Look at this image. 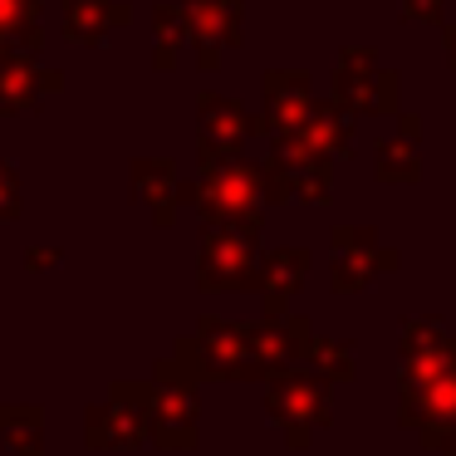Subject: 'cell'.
Segmentation results:
<instances>
[{
  "label": "cell",
  "mask_w": 456,
  "mask_h": 456,
  "mask_svg": "<svg viewBox=\"0 0 456 456\" xmlns=\"http://www.w3.org/2000/svg\"><path fill=\"white\" fill-rule=\"evenodd\" d=\"M197 182H177V201L197 211L201 231H240L260 240L265 226V191H260V162L240 152H197Z\"/></svg>",
  "instance_id": "obj_1"
},
{
  "label": "cell",
  "mask_w": 456,
  "mask_h": 456,
  "mask_svg": "<svg viewBox=\"0 0 456 456\" xmlns=\"http://www.w3.org/2000/svg\"><path fill=\"white\" fill-rule=\"evenodd\" d=\"M158 378H172V383H246L256 378L250 368V354H246V329L231 324V319H216V314H201L197 329L187 338H177L172 358L158 363Z\"/></svg>",
  "instance_id": "obj_2"
},
{
  "label": "cell",
  "mask_w": 456,
  "mask_h": 456,
  "mask_svg": "<svg viewBox=\"0 0 456 456\" xmlns=\"http://www.w3.org/2000/svg\"><path fill=\"white\" fill-rule=\"evenodd\" d=\"M265 417L285 432L289 446H309L319 427L334 422V383H324L314 368L275 373L265 387Z\"/></svg>",
  "instance_id": "obj_3"
},
{
  "label": "cell",
  "mask_w": 456,
  "mask_h": 456,
  "mask_svg": "<svg viewBox=\"0 0 456 456\" xmlns=\"http://www.w3.org/2000/svg\"><path fill=\"white\" fill-rule=\"evenodd\" d=\"M338 113L348 118H383L397 113V74L378 64L373 45H344L334 69V94H329Z\"/></svg>",
  "instance_id": "obj_4"
},
{
  "label": "cell",
  "mask_w": 456,
  "mask_h": 456,
  "mask_svg": "<svg viewBox=\"0 0 456 456\" xmlns=\"http://www.w3.org/2000/svg\"><path fill=\"white\" fill-rule=\"evenodd\" d=\"M148 393H152V383H113L109 403H94L84 412V442L94 452L148 446Z\"/></svg>",
  "instance_id": "obj_5"
},
{
  "label": "cell",
  "mask_w": 456,
  "mask_h": 456,
  "mask_svg": "<svg viewBox=\"0 0 456 456\" xmlns=\"http://www.w3.org/2000/svg\"><path fill=\"white\" fill-rule=\"evenodd\" d=\"M456 368V334H446L442 319H407L397 338V397H417Z\"/></svg>",
  "instance_id": "obj_6"
},
{
  "label": "cell",
  "mask_w": 456,
  "mask_h": 456,
  "mask_svg": "<svg viewBox=\"0 0 456 456\" xmlns=\"http://www.w3.org/2000/svg\"><path fill=\"white\" fill-rule=\"evenodd\" d=\"M182 25H187L191 54H197V69H221V54L236 50L246 40V5L240 0H177Z\"/></svg>",
  "instance_id": "obj_7"
},
{
  "label": "cell",
  "mask_w": 456,
  "mask_h": 456,
  "mask_svg": "<svg viewBox=\"0 0 456 456\" xmlns=\"http://www.w3.org/2000/svg\"><path fill=\"white\" fill-rule=\"evenodd\" d=\"M148 442L162 452H191L201 442V407H197V387L172 383V378H152L148 393Z\"/></svg>",
  "instance_id": "obj_8"
},
{
  "label": "cell",
  "mask_w": 456,
  "mask_h": 456,
  "mask_svg": "<svg viewBox=\"0 0 456 456\" xmlns=\"http://www.w3.org/2000/svg\"><path fill=\"white\" fill-rule=\"evenodd\" d=\"M329 246H334V256H329V280H334L338 295H358V289H368L378 275L397 270V256L378 246L373 226H334Z\"/></svg>",
  "instance_id": "obj_9"
},
{
  "label": "cell",
  "mask_w": 456,
  "mask_h": 456,
  "mask_svg": "<svg viewBox=\"0 0 456 456\" xmlns=\"http://www.w3.org/2000/svg\"><path fill=\"white\" fill-rule=\"evenodd\" d=\"M260 240L240 231H201L197 250V285L201 289H256Z\"/></svg>",
  "instance_id": "obj_10"
},
{
  "label": "cell",
  "mask_w": 456,
  "mask_h": 456,
  "mask_svg": "<svg viewBox=\"0 0 456 456\" xmlns=\"http://www.w3.org/2000/svg\"><path fill=\"white\" fill-rule=\"evenodd\" d=\"M246 329V354H250V368L256 378H275V373H289V368H305V348L314 338L309 319L299 314H280V319H256V324H240Z\"/></svg>",
  "instance_id": "obj_11"
},
{
  "label": "cell",
  "mask_w": 456,
  "mask_h": 456,
  "mask_svg": "<svg viewBox=\"0 0 456 456\" xmlns=\"http://www.w3.org/2000/svg\"><path fill=\"white\" fill-rule=\"evenodd\" d=\"M397 422L417 427L427 452H456V368L436 378L427 393L397 397Z\"/></svg>",
  "instance_id": "obj_12"
},
{
  "label": "cell",
  "mask_w": 456,
  "mask_h": 456,
  "mask_svg": "<svg viewBox=\"0 0 456 456\" xmlns=\"http://www.w3.org/2000/svg\"><path fill=\"white\" fill-rule=\"evenodd\" d=\"M270 158L280 162V172H285L289 197L314 201V207H324V201L334 197V162L319 158L299 133H280V138H270Z\"/></svg>",
  "instance_id": "obj_13"
},
{
  "label": "cell",
  "mask_w": 456,
  "mask_h": 456,
  "mask_svg": "<svg viewBox=\"0 0 456 456\" xmlns=\"http://www.w3.org/2000/svg\"><path fill=\"white\" fill-rule=\"evenodd\" d=\"M60 89H64V74L45 69L40 54H20V50L0 54V118L40 109L45 94H60Z\"/></svg>",
  "instance_id": "obj_14"
},
{
  "label": "cell",
  "mask_w": 456,
  "mask_h": 456,
  "mask_svg": "<svg viewBox=\"0 0 456 456\" xmlns=\"http://www.w3.org/2000/svg\"><path fill=\"white\" fill-rule=\"evenodd\" d=\"M260 94H265V113L260 118V133L265 138H280V133H299L314 109V94H309V74L299 69H270L260 79Z\"/></svg>",
  "instance_id": "obj_15"
},
{
  "label": "cell",
  "mask_w": 456,
  "mask_h": 456,
  "mask_svg": "<svg viewBox=\"0 0 456 456\" xmlns=\"http://www.w3.org/2000/svg\"><path fill=\"white\" fill-rule=\"evenodd\" d=\"M260 133V118L246 113L226 94H201L197 99V152H240L246 138Z\"/></svg>",
  "instance_id": "obj_16"
},
{
  "label": "cell",
  "mask_w": 456,
  "mask_h": 456,
  "mask_svg": "<svg viewBox=\"0 0 456 456\" xmlns=\"http://www.w3.org/2000/svg\"><path fill=\"white\" fill-rule=\"evenodd\" d=\"M64 11V40L79 50H103L113 40V30L133 25L128 0H60Z\"/></svg>",
  "instance_id": "obj_17"
},
{
  "label": "cell",
  "mask_w": 456,
  "mask_h": 456,
  "mask_svg": "<svg viewBox=\"0 0 456 456\" xmlns=\"http://www.w3.org/2000/svg\"><path fill=\"white\" fill-rule=\"evenodd\" d=\"M305 275H309V250H299V246L260 256V265H256V289L265 295V314H270V319L289 314V299L299 295Z\"/></svg>",
  "instance_id": "obj_18"
},
{
  "label": "cell",
  "mask_w": 456,
  "mask_h": 456,
  "mask_svg": "<svg viewBox=\"0 0 456 456\" xmlns=\"http://www.w3.org/2000/svg\"><path fill=\"white\" fill-rule=\"evenodd\" d=\"M133 187L142 207L152 211V226L167 231L177 221V162L172 158H138L133 162Z\"/></svg>",
  "instance_id": "obj_19"
},
{
  "label": "cell",
  "mask_w": 456,
  "mask_h": 456,
  "mask_svg": "<svg viewBox=\"0 0 456 456\" xmlns=\"http://www.w3.org/2000/svg\"><path fill=\"white\" fill-rule=\"evenodd\" d=\"M299 138H305L319 158L338 162V158H348V148H354V118L338 113L334 103H314L309 118H305V128H299Z\"/></svg>",
  "instance_id": "obj_20"
},
{
  "label": "cell",
  "mask_w": 456,
  "mask_h": 456,
  "mask_svg": "<svg viewBox=\"0 0 456 456\" xmlns=\"http://www.w3.org/2000/svg\"><path fill=\"white\" fill-rule=\"evenodd\" d=\"M40 5L45 0H0V50L40 54V45H45Z\"/></svg>",
  "instance_id": "obj_21"
},
{
  "label": "cell",
  "mask_w": 456,
  "mask_h": 456,
  "mask_svg": "<svg viewBox=\"0 0 456 456\" xmlns=\"http://www.w3.org/2000/svg\"><path fill=\"white\" fill-rule=\"evenodd\" d=\"M0 446H11L15 456H45V412L25 403L0 407Z\"/></svg>",
  "instance_id": "obj_22"
},
{
  "label": "cell",
  "mask_w": 456,
  "mask_h": 456,
  "mask_svg": "<svg viewBox=\"0 0 456 456\" xmlns=\"http://www.w3.org/2000/svg\"><path fill=\"white\" fill-rule=\"evenodd\" d=\"M182 45H187V25H182L177 0H158L152 5V69H162V74L177 69Z\"/></svg>",
  "instance_id": "obj_23"
},
{
  "label": "cell",
  "mask_w": 456,
  "mask_h": 456,
  "mask_svg": "<svg viewBox=\"0 0 456 456\" xmlns=\"http://www.w3.org/2000/svg\"><path fill=\"white\" fill-rule=\"evenodd\" d=\"M373 177L397 187V182H422V158H417V142L407 138H383L373 148Z\"/></svg>",
  "instance_id": "obj_24"
},
{
  "label": "cell",
  "mask_w": 456,
  "mask_h": 456,
  "mask_svg": "<svg viewBox=\"0 0 456 456\" xmlns=\"http://www.w3.org/2000/svg\"><path fill=\"white\" fill-rule=\"evenodd\" d=\"M305 363L314 368L324 383H348V378L358 373V358H354V344H344V338H309V348H305Z\"/></svg>",
  "instance_id": "obj_25"
},
{
  "label": "cell",
  "mask_w": 456,
  "mask_h": 456,
  "mask_svg": "<svg viewBox=\"0 0 456 456\" xmlns=\"http://www.w3.org/2000/svg\"><path fill=\"white\" fill-rule=\"evenodd\" d=\"M25 201H20V172L0 158V221H20Z\"/></svg>",
  "instance_id": "obj_26"
},
{
  "label": "cell",
  "mask_w": 456,
  "mask_h": 456,
  "mask_svg": "<svg viewBox=\"0 0 456 456\" xmlns=\"http://www.w3.org/2000/svg\"><path fill=\"white\" fill-rule=\"evenodd\" d=\"M403 20H417V25H442L446 15V0H397Z\"/></svg>",
  "instance_id": "obj_27"
},
{
  "label": "cell",
  "mask_w": 456,
  "mask_h": 456,
  "mask_svg": "<svg viewBox=\"0 0 456 456\" xmlns=\"http://www.w3.org/2000/svg\"><path fill=\"white\" fill-rule=\"evenodd\" d=\"M25 265H30V270H50V265H60V250H45V246H35L30 256H25Z\"/></svg>",
  "instance_id": "obj_28"
},
{
  "label": "cell",
  "mask_w": 456,
  "mask_h": 456,
  "mask_svg": "<svg viewBox=\"0 0 456 456\" xmlns=\"http://www.w3.org/2000/svg\"><path fill=\"white\" fill-rule=\"evenodd\" d=\"M442 45H446V54H452V69H456V25H442Z\"/></svg>",
  "instance_id": "obj_29"
},
{
  "label": "cell",
  "mask_w": 456,
  "mask_h": 456,
  "mask_svg": "<svg viewBox=\"0 0 456 456\" xmlns=\"http://www.w3.org/2000/svg\"><path fill=\"white\" fill-rule=\"evenodd\" d=\"M446 456H456V452H446Z\"/></svg>",
  "instance_id": "obj_30"
},
{
  "label": "cell",
  "mask_w": 456,
  "mask_h": 456,
  "mask_svg": "<svg viewBox=\"0 0 456 456\" xmlns=\"http://www.w3.org/2000/svg\"><path fill=\"white\" fill-rule=\"evenodd\" d=\"M0 54H5V50H0Z\"/></svg>",
  "instance_id": "obj_31"
}]
</instances>
